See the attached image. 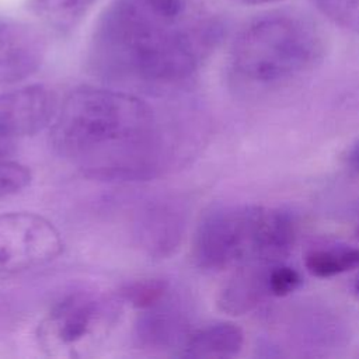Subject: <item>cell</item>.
I'll return each instance as SVG.
<instances>
[{
	"label": "cell",
	"mask_w": 359,
	"mask_h": 359,
	"mask_svg": "<svg viewBox=\"0 0 359 359\" xmlns=\"http://www.w3.org/2000/svg\"><path fill=\"white\" fill-rule=\"evenodd\" d=\"M223 38L202 0H111L94 24L88 66L123 90L163 91L195 76Z\"/></svg>",
	"instance_id": "obj_1"
},
{
	"label": "cell",
	"mask_w": 359,
	"mask_h": 359,
	"mask_svg": "<svg viewBox=\"0 0 359 359\" xmlns=\"http://www.w3.org/2000/svg\"><path fill=\"white\" fill-rule=\"evenodd\" d=\"M119 313L121 306L100 293L70 292L39 323L38 341L52 356H87L114 330Z\"/></svg>",
	"instance_id": "obj_5"
},
{
	"label": "cell",
	"mask_w": 359,
	"mask_h": 359,
	"mask_svg": "<svg viewBox=\"0 0 359 359\" xmlns=\"http://www.w3.org/2000/svg\"><path fill=\"white\" fill-rule=\"evenodd\" d=\"M62 251V236L46 217L32 212L0 213V273L46 265Z\"/></svg>",
	"instance_id": "obj_6"
},
{
	"label": "cell",
	"mask_w": 359,
	"mask_h": 359,
	"mask_svg": "<svg viewBox=\"0 0 359 359\" xmlns=\"http://www.w3.org/2000/svg\"><path fill=\"white\" fill-rule=\"evenodd\" d=\"M323 57L316 27L287 13H271L247 24L229 57L231 79L245 90L287 86L310 73Z\"/></svg>",
	"instance_id": "obj_4"
},
{
	"label": "cell",
	"mask_w": 359,
	"mask_h": 359,
	"mask_svg": "<svg viewBox=\"0 0 359 359\" xmlns=\"http://www.w3.org/2000/svg\"><path fill=\"white\" fill-rule=\"evenodd\" d=\"M268 285L271 296L285 297L299 289L302 285V276L294 268L278 262L273 264L269 269Z\"/></svg>",
	"instance_id": "obj_18"
},
{
	"label": "cell",
	"mask_w": 359,
	"mask_h": 359,
	"mask_svg": "<svg viewBox=\"0 0 359 359\" xmlns=\"http://www.w3.org/2000/svg\"><path fill=\"white\" fill-rule=\"evenodd\" d=\"M273 264H247L233 269L217 294V307L230 316H244L271 296L268 275Z\"/></svg>",
	"instance_id": "obj_11"
},
{
	"label": "cell",
	"mask_w": 359,
	"mask_h": 359,
	"mask_svg": "<svg viewBox=\"0 0 359 359\" xmlns=\"http://www.w3.org/2000/svg\"><path fill=\"white\" fill-rule=\"evenodd\" d=\"M317 8L335 25L359 34V0H314Z\"/></svg>",
	"instance_id": "obj_16"
},
{
	"label": "cell",
	"mask_w": 359,
	"mask_h": 359,
	"mask_svg": "<svg viewBox=\"0 0 359 359\" xmlns=\"http://www.w3.org/2000/svg\"><path fill=\"white\" fill-rule=\"evenodd\" d=\"M48 52L42 31L25 21L0 17V86L36 73Z\"/></svg>",
	"instance_id": "obj_8"
},
{
	"label": "cell",
	"mask_w": 359,
	"mask_h": 359,
	"mask_svg": "<svg viewBox=\"0 0 359 359\" xmlns=\"http://www.w3.org/2000/svg\"><path fill=\"white\" fill-rule=\"evenodd\" d=\"M244 346L243 330L230 321L210 323L192 328L175 356L181 358H233Z\"/></svg>",
	"instance_id": "obj_12"
},
{
	"label": "cell",
	"mask_w": 359,
	"mask_h": 359,
	"mask_svg": "<svg viewBox=\"0 0 359 359\" xmlns=\"http://www.w3.org/2000/svg\"><path fill=\"white\" fill-rule=\"evenodd\" d=\"M356 236H358V238H359V224H358V227H356Z\"/></svg>",
	"instance_id": "obj_22"
},
{
	"label": "cell",
	"mask_w": 359,
	"mask_h": 359,
	"mask_svg": "<svg viewBox=\"0 0 359 359\" xmlns=\"http://www.w3.org/2000/svg\"><path fill=\"white\" fill-rule=\"evenodd\" d=\"M185 230V213L174 201H154L144 206L135 222L137 244L153 257L171 255Z\"/></svg>",
	"instance_id": "obj_10"
},
{
	"label": "cell",
	"mask_w": 359,
	"mask_h": 359,
	"mask_svg": "<svg viewBox=\"0 0 359 359\" xmlns=\"http://www.w3.org/2000/svg\"><path fill=\"white\" fill-rule=\"evenodd\" d=\"M296 241L294 217L285 209L262 205H223L199 220L192 237L195 265L206 271L247 264H278Z\"/></svg>",
	"instance_id": "obj_3"
},
{
	"label": "cell",
	"mask_w": 359,
	"mask_h": 359,
	"mask_svg": "<svg viewBox=\"0 0 359 359\" xmlns=\"http://www.w3.org/2000/svg\"><path fill=\"white\" fill-rule=\"evenodd\" d=\"M355 292L359 294V279L355 282Z\"/></svg>",
	"instance_id": "obj_21"
},
{
	"label": "cell",
	"mask_w": 359,
	"mask_h": 359,
	"mask_svg": "<svg viewBox=\"0 0 359 359\" xmlns=\"http://www.w3.org/2000/svg\"><path fill=\"white\" fill-rule=\"evenodd\" d=\"M171 292L172 289L167 280L146 278L123 285L119 292V299L139 311L161 302Z\"/></svg>",
	"instance_id": "obj_15"
},
{
	"label": "cell",
	"mask_w": 359,
	"mask_h": 359,
	"mask_svg": "<svg viewBox=\"0 0 359 359\" xmlns=\"http://www.w3.org/2000/svg\"><path fill=\"white\" fill-rule=\"evenodd\" d=\"M348 164L353 171L359 172V142L351 149L348 154Z\"/></svg>",
	"instance_id": "obj_19"
},
{
	"label": "cell",
	"mask_w": 359,
	"mask_h": 359,
	"mask_svg": "<svg viewBox=\"0 0 359 359\" xmlns=\"http://www.w3.org/2000/svg\"><path fill=\"white\" fill-rule=\"evenodd\" d=\"M306 269L317 278H331L359 266V248H316L304 258Z\"/></svg>",
	"instance_id": "obj_14"
},
{
	"label": "cell",
	"mask_w": 359,
	"mask_h": 359,
	"mask_svg": "<svg viewBox=\"0 0 359 359\" xmlns=\"http://www.w3.org/2000/svg\"><path fill=\"white\" fill-rule=\"evenodd\" d=\"M59 101L52 88L31 84L0 93V149L15 153L21 139L49 126Z\"/></svg>",
	"instance_id": "obj_7"
},
{
	"label": "cell",
	"mask_w": 359,
	"mask_h": 359,
	"mask_svg": "<svg viewBox=\"0 0 359 359\" xmlns=\"http://www.w3.org/2000/svg\"><path fill=\"white\" fill-rule=\"evenodd\" d=\"M50 142L83 175L101 181L150 180L168 158V139L154 107L118 87L70 91L50 123Z\"/></svg>",
	"instance_id": "obj_2"
},
{
	"label": "cell",
	"mask_w": 359,
	"mask_h": 359,
	"mask_svg": "<svg viewBox=\"0 0 359 359\" xmlns=\"http://www.w3.org/2000/svg\"><path fill=\"white\" fill-rule=\"evenodd\" d=\"M234 4L238 6H264V4H272V3H279L283 0H229Z\"/></svg>",
	"instance_id": "obj_20"
},
{
	"label": "cell",
	"mask_w": 359,
	"mask_h": 359,
	"mask_svg": "<svg viewBox=\"0 0 359 359\" xmlns=\"http://www.w3.org/2000/svg\"><path fill=\"white\" fill-rule=\"evenodd\" d=\"M191 330L181 299L171 292L161 302L139 310L133 339L142 349L172 351V355H177Z\"/></svg>",
	"instance_id": "obj_9"
},
{
	"label": "cell",
	"mask_w": 359,
	"mask_h": 359,
	"mask_svg": "<svg viewBox=\"0 0 359 359\" xmlns=\"http://www.w3.org/2000/svg\"><path fill=\"white\" fill-rule=\"evenodd\" d=\"M97 0H28L27 8L48 25L65 31L74 28Z\"/></svg>",
	"instance_id": "obj_13"
},
{
	"label": "cell",
	"mask_w": 359,
	"mask_h": 359,
	"mask_svg": "<svg viewBox=\"0 0 359 359\" xmlns=\"http://www.w3.org/2000/svg\"><path fill=\"white\" fill-rule=\"evenodd\" d=\"M32 180L29 168L17 161L14 156L0 154V198L25 189Z\"/></svg>",
	"instance_id": "obj_17"
}]
</instances>
